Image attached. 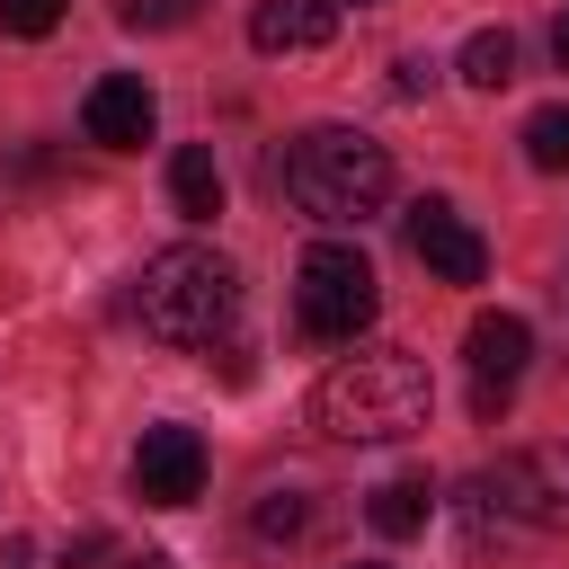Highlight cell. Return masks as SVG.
Here are the masks:
<instances>
[{
    "instance_id": "7402d4cb",
    "label": "cell",
    "mask_w": 569,
    "mask_h": 569,
    "mask_svg": "<svg viewBox=\"0 0 569 569\" xmlns=\"http://www.w3.org/2000/svg\"><path fill=\"white\" fill-rule=\"evenodd\" d=\"M551 44H560V71H569V9H560V27H551Z\"/></svg>"
},
{
    "instance_id": "5bb4252c",
    "label": "cell",
    "mask_w": 569,
    "mask_h": 569,
    "mask_svg": "<svg viewBox=\"0 0 569 569\" xmlns=\"http://www.w3.org/2000/svg\"><path fill=\"white\" fill-rule=\"evenodd\" d=\"M525 160L533 169H569V107H533L525 116Z\"/></svg>"
},
{
    "instance_id": "ac0fdd59",
    "label": "cell",
    "mask_w": 569,
    "mask_h": 569,
    "mask_svg": "<svg viewBox=\"0 0 569 569\" xmlns=\"http://www.w3.org/2000/svg\"><path fill=\"white\" fill-rule=\"evenodd\" d=\"M427 80H436V71H427V62H418V53H409V62H391V98H418V89H427Z\"/></svg>"
},
{
    "instance_id": "4fadbf2b",
    "label": "cell",
    "mask_w": 569,
    "mask_h": 569,
    "mask_svg": "<svg viewBox=\"0 0 569 569\" xmlns=\"http://www.w3.org/2000/svg\"><path fill=\"white\" fill-rule=\"evenodd\" d=\"M453 71H462L471 89H507V80H516V36H507V27H471L462 53H453Z\"/></svg>"
},
{
    "instance_id": "ffe728a7",
    "label": "cell",
    "mask_w": 569,
    "mask_h": 569,
    "mask_svg": "<svg viewBox=\"0 0 569 569\" xmlns=\"http://www.w3.org/2000/svg\"><path fill=\"white\" fill-rule=\"evenodd\" d=\"M0 569H36V542H9V560Z\"/></svg>"
},
{
    "instance_id": "8992f818",
    "label": "cell",
    "mask_w": 569,
    "mask_h": 569,
    "mask_svg": "<svg viewBox=\"0 0 569 569\" xmlns=\"http://www.w3.org/2000/svg\"><path fill=\"white\" fill-rule=\"evenodd\" d=\"M133 489H142V507H196L204 498V436L196 427H142Z\"/></svg>"
},
{
    "instance_id": "52a82bcc",
    "label": "cell",
    "mask_w": 569,
    "mask_h": 569,
    "mask_svg": "<svg viewBox=\"0 0 569 569\" xmlns=\"http://www.w3.org/2000/svg\"><path fill=\"white\" fill-rule=\"evenodd\" d=\"M409 249H418L427 276H445V284H480V276H489V240H480L445 196H418V204H409Z\"/></svg>"
},
{
    "instance_id": "2e32d148",
    "label": "cell",
    "mask_w": 569,
    "mask_h": 569,
    "mask_svg": "<svg viewBox=\"0 0 569 569\" xmlns=\"http://www.w3.org/2000/svg\"><path fill=\"white\" fill-rule=\"evenodd\" d=\"M116 18H124L133 36H169V27L196 18V0H116Z\"/></svg>"
},
{
    "instance_id": "7a4b0ae2",
    "label": "cell",
    "mask_w": 569,
    "mask_h": 569,
    "mask_svg": "<svg viewBox=\"0 0 569 569\" xmlns=\"http://www.w3.org/2000/svg\"><path fill=\"white\" fill-rule=\"evenodd\" d=\"M276 178H284L293 213H311V222H329V231L373 222V213L391 204V151H382L373 133H356V124H311V133H293L284 160H276Z\"/></svg>"
},
{
    "instance_id": "e0dca14e",
    "label": "cell",
    "mask_w": 569,
    "mask_h": 569,
    "mask_svg": "<svg viewBox=\"0 0 569 569\" xmlns=\"http://www.w3.org/2000/svg\"><path fill=\"white\" fill-rule=\"evenodd\" d=\"M71 0H0V36H53Z\"/></svg>"
},
{
    "instance_id": "8fae6325",
    "label": "cell",
    "mask_w": 569,
    "mask_h": 569,
    "mask_svg": "<svg viewBox=\"0 0 569 569\" xmlns=\"http://www.w3.org/2000/svg\"><path fill=\"white\" fill-rule=\"evenodd\" d=\"M373 533H391V542H409V533H427V516H436V480L427 471H400V480H382L373 489Z\"/></svg>"
},
{
    "instance_id": "277c9868",
    "label": "cell",
    "mask_w": 569,
    "mask_h": 569,
    "mask_svg": "<svg viewBox=\"0 0 569 569\" xmlns=\"http://www.w3.org/2000/svg\"><path fill=\"white\" fill-rule=\"evenodd\" d=\"M293 311H302L311 338L347 347V338L373 329V311H382V276H373V258H365L356 240H320V249H302V267H293Z\"/></svg>"
},
{
    "instance_id": "ba28073f",
    "label": "cell",
    "mask_w": 569,
    "mask_h": 569,
    "mask_svg": "<svg viewBox=\"0 0 569 569\" xmlns=\"http://www.w3.org/2000/svg\"><path fill=\"white\" fill-rule=\"evenodd\" d=\"M80 124H89V142H107V151H142V142H151V124H160V98H151V80H142V71H107V80L89 89Z\"/></svg>"
},
{
    "instance_id": "9c48e42d",
    "label": "cell",
    "mask_w": 569,
    "mask_h": 569,
    "mask_svg": "<svg viewBox=\"0 0 569 569\" xmlns=\"http://www.w3.org/2000/svg\"><path fill=\"white\" fill-rule=\"evenodd\" d=\"M338 36V0H258L249 9V44L258 53H311Z\"/></svg>"
},
{
    "instance_id": "5b68a950",
    "label": "cell",
    "mask_w": 569,
    "mask_h": 569,
    "mask_svg": "<svg viewBox=\"0 0 569 569\" xmlns=\"http://www.w3.org/2000/svg\"><path fill=\"white\" fill-rule=\"evenodd\" d=\"M480 489L498 516H516L533 533H569V445H516V453H498V471Z\"/></svg>"
},
{
    "instance_id": "d6986e66",
    "label": "cell",
    "mask_w": 569,
    "mask_h": 569,
    "mask_svg": "<svg viewBox=\"0 0 569 569\" xmlns=\"http://www.w3.org/2000/svg\"><path fill=\"white\" fill-rule=\"evenodd\" d=\"M507 391H516V382H471V409H480V418H507Z\"/></svg>"
},
{
    "instance_id": "44dd1931",
    "label": "cell",
    "mask_w": 569,
    "mask_h": 569,
    "mask_svg": "<svg viewBox=\"0 0 569 569\" xmlns=\"http://www.w3.org/2000/svg\"><path fill=\"white\" fill-rule=\"evenodd\" d=\"M124 569H169V551H133V560H124Z\"/></svg>"
},
{
    "instance_id": "30bf717a",
    "label": "cell",
    "mask_w": 569,
    "mask_h": 569,
    "mask_svg": "<svg viewBox=\"0 0 569 569\" xmlns=\"http://www.w3.org/2000/svg\"><path fill=\"white\" fill-rule=\"evenodd\" d=\"M462 356H471V382H516L533 365V329L516 311H480L471 338H462Z\"/></svg>"
},
{
    "instance_id": "7c38bea8",
    "label": "cell",
    "mask_w": 569,
    "mask_h": 569,
    "mask_svg": "<svg viewBox=\"0 0 569 569\" xmlns=\"http://www.w3.org/2000/svg\"><path fill=\"white\" fill-rule=\"evenodd\" d=\"M169 196H178V213H187V222H213V213H222V169H213V151H204V142H187V151L169 160Z\"/></svg>"
},
{
    "instance_id": "3957f363",
    "label": "cell",
    "mask_w": 569,
    "mask_h": 569,
    "mask_svg": "<svg viewBox=\"0 0 569 569\" xmlns=\"http://www.w3.org/2000/svg\"><path fill=\"white\" fill-rule=\"evenodd\" d=\"M133 320L160 338V347H213L231 320H240V267L204 240H178L142 267L133 284Z\"/></svg>"
},
{
    "instance_id": "603a6c76",
    "label": "cell",
    "mask_w": 569,
    "mask_h": 569,
    "mask_svg": "<svg viewBox=\"0 0 569 569\" xmlns=\"http://www.w3.org/2000/svg\"><path fill=\"white\" fill-rule=\"evenodd\" d=\"M356 9H373V0H356Z\"/></svg>"
},
{
    "instance_id": "6da1fadb",
    "label": "cell",
    "mask_w": 569,
    "mask_h": 569,
    "mask_svg": "<svg viewBox=\"0 0 569 569\" xmlns=\"http://www.w3.org/2000/svg\"><path fill=\"white\" fill-rule=\"evenodd\" d=\"M436 409V382L409 347H365V356H338L311 391V427L338 436V445H391L409 427H427Z\"/></svg>"
},
{
    "instance_id": "9a60e30c",
    "label": "cell",
    "mask_w": 569,
    "mask_h": 569,
    "mask_svg": "<svg viewBox=\"0 0 569 569\" xmlns=\"http://www.w3.org/2000/svg\"><path fill=\"white\" fill-rule=\"evenodd\" d=\"M302 525H311V507H302V489H267V498H258V533H267V542H293Z\"/></svg>"
}]
</instances>
